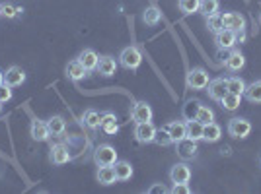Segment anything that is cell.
I'll return each instance as SVG.
<instances>
[{
    "instance_id": "6da1fadb",
    "label": "cell",
    "mask_w": 261,
    "mask_h": 194,
    "mask_svg": "<svg viewBox=\"0 0 261 194\" xmlns=\"http://www.w3.org/2000/svg\"><path fill=\"white\" fill-rule=\"evenodd\" d=\"M119 64L127 70H137L142 64V53L139 51V47H135V45L125 47L119 54Z\"/></svg>"
},
{
    "instance_id": "7a4b0ae2",
    "label": "cell",
    "mask_w": 261,
    "mask_h": 194,
    "mask_svg": "<svg viewBox=\"0 0 261 194\" xmlns=\"http://www.w3.org/2000/svg\"><path fill=\"white\" fill-rule=\"evenodd\" d=\"M185 82H187V87L189 89H205L208 86V82H211V78H208V72L205 68H191L189 72H187V78H185Z\"/></svg>"
},
{
    "instance_id": "3957f363",
    "label": "cell",
    "mask_w": 261,
    "mask_h": 194,
    "mask_svg": "<svg viewBox=\"0 0 261 194\" xmlns=\"http://www.w3.org/2000/svg\"><path fill=\"white\" fill-rule=\"evenodd\" d=\"M94 161L98 167H103V165H113L117 161V151L113 146L109 144H99L96 151H94Z\"/></svg>"
},
{
    "instance_id": "277c9868",
    "label": "cell",
    "mask_w": 261,
    "mask_h": 194,
    "mask_svg": "<svg viewBox=\"0 0 261 194\" xmlns=\"http://www.w3.org/2000/svg\"><path fill=\"white\" fill-rule=\"evenodd\" d=\"M228 134L232 138H248L251 134V122L248 119H240V117H234V119L228 120Z\"/></svg>"
},
{
    "instance_id": "5b68a950",
    "label": "cell",
    "mask_w": 261,
    "mask_h": 194,
    "mask_svg": "<svg viewBox=\"0 0 261 194\" xmlns=\"http://www.w3.org/2000/svg\"><path fill=\"white\" fill-rule=\"evenodd\" d=\"M220 18H222V23L226 29H232L236 33L246 29V18L240 12H224V14H220Z\"/></svg>"
},
{
    "instance_id": "8992f818",
    "label": "cell",
    "mask_w": 261,
    "mask_h": 194,
    "mask_svg": "<svg viewBox=\"0 0 261 194\" xmlns=\"http://www.w3.org/2000/svg\"><path fill=\"white\" fill-rule=\"evenodd\" d=\"M156 130L158 128L152 124V120H148V122H137V126H135V138H137V142H141V144H150V142H154Z\"/></svg>"
},
{
    "instance_id": "52a82bcc",
    "label": "cell",
    "mask_w": 261,
    "mask_h": 194,
    "mask_svg": "<svg viewBox=\"0 0 261 194\" xmlns=\"http://www.w3.org/2000/svg\"><path fill=\"white\" fill-rule=\"evenodd\" d=\"M175 151H177V155H179L181 159L189 161V159H193V157L197 155L199 148H197L195 140H191V138H187V136H185L184 140L175 142Z\"/></svg>"
},
{
    "instance_id": "ba28073f",
    "label": "cell",
    "mask_w": 261,
    "mask_h": 194,
    "mask_svg": "<svg viewBox=\"0 0 261 194\" xmlns=\"http://www.w3.org/2000/svg\"><path fill=\"white\" fill-rule=\"evenodd\" d=\"M215 43H217L218 49L230 51V49H234V47H236V43H238V33L224 27L222 31H218L217 35H215Z\"/></svg>"
},
{
    "instance_id": "9c48e42d",
    "label": "cell",
    "mask_w": 261,
    "mask_h": 194,
    "mask_svg": "<svg viewBox=\"0 0 261 194\" xmlns=\"http://www.w3.org/2000/svg\"><path fill=\"white\" fill-rule=\"evenodd\" d=\"M130 119L135 120V124L137 122H148V120H152V109H150V105L146 101H137L133 105V109H130Z\"/></svg>"
},
{
    "instance_id": "30bf717a",
    "label": "cell",
    "mask_w": 261,
    "mask_h": 194,
    "mask_svg": "<svg viewBox=\"0 0 261 194\" xmlns=\"http://www.w3.org/2000/svg\"><path fill=\"white\" fill-rule=\"evenodd\" d=\"M208 91V97L213 101H220L222 97L228 93V87H226V78H215L208 82V86L205 87Z\"/></svg>"
},
{
    "instance_id": "8fae6325",
    "label": "cell",
    "mask_w": 261,
    "mask_h": 194,
    "mask_svg": "<svg viewBox=\"0 0 261 194\" xmlns=\"http://www.w3.org/2000/svg\"><path fill=\"white\" fill-rule=\"evenodd\" d=\"M246 66V56L240 53L238 49H230L228 56L224 58V68L228 72H240Z\"/></svg>"
},
{
    "instance_id": "7c38bea8",
    "label": "cell",
    "mask_w": 261,
    "mask_h": 194,
    "mask_svg": "<svg viewBox=\"0 0 261 194\" xmlns=\"http://www.w3.org/2000/svg\"><path fill=\"white\" fill-rule=\"evenodd\" d=\"M70 150H68V146H65V144H55V146H51V153H49V159H51V163H55V165H65V163L70 161Z\"/></svg>"
},
{
    "instance_id": "4fadbf2b",
    "label": "cell",
    "mask_w": 261,
    "mask_h": 194,
    "mask_svg": "<svg viewBox=\"0 0 261 194\" xmlns=\"http://www.w3.org/2000/svg\"><path fill=\"white\" fill-rule=\"evenodd\" d=\"M170 179L172 183H189L191 181V167L187 163H175L170 169Z\"/></svg>"
},
{
    "instance_id": "5bb4252c",
    "label": "cell",
    "mask_w": 261,
    "mask_h": 194,
    "mask_svg": "<svg viewBox=\"0 0 261 194\" xmlns=\"http://www.w3.org/2000/svg\"><path fill=\"white\" fill-rule=\"evenodd\" d=\"M23 82H25V72H23L20 66H10L8 70H6V74H4V84L10 87H18L22 86Z\"/></svg>"
},
{
    "instance_id": "9a60e30c",
    "label": "cell",
    "mask_w": 261,
    "mask_h": 194,
    "mask_svg": "<svg viewBox=\"0 0 261 194\" xmlns=\"http://www.w3.org/2000/svg\"><path fill=\"white\" fill-rule=\"evenodd\" d=\"M96 72H98L99 76H106V78H109V76H113L115 72H117V60L113 58V56H99L98 60V66H96Z\"/></svg>"
},
{
    "instance_id": "2e32d148",
    "label": "cell",
    "mask_w": 261,
    "mask_h": 194,
    "mask_svg": "<svg viewBox=\"0 0 261 194\" xmlns=\"http://www.w3.org/2000/svg\"><path fill=\"white\" fill-rule=\"evenodd\" d=\"M166 130H168V134H170V138H172L174 144L184 140L185 136H187V124H185L184 120H172V122H168Z\"/></svg>"
},
{
    "instance_id": "e0dca14e",
    "label": "cell",
    "mask_w": 261,
    "mask_h": 194,
    "mask_svg": "<svg viewBox=\"0 0 261 194\" xmlns=\"http://www.w3.org/2000/svg\"><path fill=\"white\" fill-rule=\"evenodd\" d=\"M30 132H32V138L37 142H47L49 140V136H51V132L47 128V122L43 120H32V126H30Z\"/></svg>"
},
{
    "instance_id": "ac0fdd59",
    "label": "cell",
    "mask_w": 261,
    "mask_h": 194,
    "mask_svg": "<svg viewBox=\"0 0 261 194\" xmlns=\"http://www.w3.org/2000/svg\"><path fill=\"white\" fill-rule=\"evenodd\" d=\"M99 128L103 130L106 134H109V136L117 134L119 126H117V117H115V113H111V111H108V113H101V122H99Z\"/></svg>"
},
{
    "instance_id": "d6986e66",
    "label": "cell",
    "mask_w": 261,
    "mask_h": 194,
    "mask_svg": "<svg viewBox=\"0 0 261 194\" xmlns=\"http://www.w3.org/2000/svg\"><path fill=\"white\" fill-rule=\"evenodd\" d=\"M98 183L103 184V186H111V184L117 183V177H115V169L113 165H103L98 169Z\"/></svg>"
},
{
    "instance_id": "ffe728a7",
    "label": "cell",
    "mask_w": 261,
    "mask_h": 194,
    "mask_svg": "<svg viewBox=\"0 0 261 194\" xmlns=\"http://www.w3.org/2000/svg\"><path fill=\"white\" fill-rule=\"evenodd\" d=\"M220 136H222V128H220V124H217L215 120L203 126V140L207 142V144H215V142H218L220 140Z\"/></svg>"
},
{
    "instance_id": "44dd1931",
    "label": "cell",
    "mask_w": 261,
    "mask_h": 194,
    "mask_svg": "<svg viewBox=\"0 0 261 194\" xmlns=\"http://www.w3.org/2000/svg\"><path fill=\"white\" fill-rule=\"evenodd\" d=\"M86 74H88V70L82 66V62H80L78 58L76 60H70V62L66 64V76H68L72 82H80Z\"/></svg>"
},
{
    "instance_id": "7402d4cb",
    "label": "cell",
    "mask_w": 261,
    "mask_h": 194,
    "mask_svg": "<svg viewBox=\"0 0 261 194\" xmlns=\"http://www.w3.org/2000/svg\"><path fill=\"white\" fill-rule=\"evenodd\" d=\"M78 60H80V62H82V66H84L88 72H90V70H96L99 56L96 54V51H94V49H84L82 53L78 54Z\"/></svg>"
},
{
    "instance_id": "603a6c76",
    "label": "cell",
    "mask_w": 261,
    "mask_h": 194,
    "mask_svg": "<svg viewBox=\"0 0 261 194\" xmlns=\"http://www.w3.org/2000/svg\"><path fill=\"white\" fill-rule=\"evenodd\" d=\"M113 169H115V177L117 181H129L133 177V165L129 161H117L113 163Z\"/></svg>"
},
{
    "instance_id": "cb8c5ba5",
    "label": "cell",
    "mask_w": 261,
    "mask_h": 194,
    "mask_svg": "<svg viewBox=\"0 0 261 194\" xmlns=\"http://www.w3.org/2000/svg\"><path fill=\"white\" fill-rule=\"evenodd\" d=\"M47 128L51 132V136H63L66 130V122L63 117H51V119L47 120Z\"/></svg>"
},
{
    "instance_id": "d4e9b609",
    "label": "cell",
    "mask_w": 261,
    "mask_h": 194,
    "mask_svg": "<svg viewBox=\"0 0 261 194\" xmlns=\"http://www.w3.org/2000/svg\"><path fill=\"white\" fill-rule=\"evenodd\" d=\"M160 20H162V12H160V8L156 4L148 6L144 10V14H142V22L146 23V25H156V23H160Z\"/></svg>"
},
{
    "instance_id": "484cf974",
    "label": "cell",
    "mask_w": 261,
    "mask_h": 194,
    "mask_svg": "<svg viewBox=\"0 0 261 194\" xmlns=\"http://www.w3.org/2000/svg\"><path fill=\"white\" fill-rule=\"evenodd\" d=\"M187 124V138H191V140H203V126L205 124H201L197 119H191V120H187L185 122Z\"/></svg>"
},
{
    "instance_id": "4316f807",
    "label": "cell",
    "mask_w": 261,
    "mask_h": 194,
    "mask_svg": "<svg viewBox=\"0 0 261 194\" xmlns=\"http://www.w3.org/2000/svg\"><path fill=\"white\" fill-rule=\"evenodd\" d=\"M244 95L250 103H261V80H255L250 86H246Z\"/></svg>"
},
{
    "instance_id": "83f0119b",
    "label": "cell",
    "mask_w": 261,
    "mask_h": 194,
    "mask_svg": "<svg viewBox=\"0 0 261 194\" xmlns=\"http://www.w3.org/2000/svg\"><path fill=\"white\" fill-rule=\"evenodd\" d=\"M199 12H201L205 18L217 16L218 12H220V2H218V0H201V4H199Z\"/></svg>"
},
{
    "instance_id": "f1b7e54d",
    "label": "cell",
    "mask_w": 261,
    "mask_h": 194,
    "mask_svg": "<svg viewBox=\"0 0 261 194\" xmlns=\"http://www.w3.org/2000/svg\"><path fill=\"white\" fill-rule=\"evenodd\" d=\"M82 120H84V124H86L88 128L96 130L99 128V122H101V113L94 111V109H86L84 115H82Z\"/></svg>"
},
{
    "instance_id": "f546056e",
    "label": "cell",
    "mask_w": 261,
    "mask_h": 194,
    "mask_svg": "<svg viewBox=\"0 0 261 194\" xmlns=\"http://www.w3.org/2000/svg\"><path fill=\"white\" fill-rule=\"evenodd\" d=\"M226 87H228L230 93L244 95V91H246V82H244L240 76H230V78H226Z\"/></svg>"
},
{
    "instance_id": "4dcf8cb0",
    "label": "cell",
    "mask_w": 261,
    "mask_h": 194,
    "mask_svg": "<svg viewBox=\"0 0 261 194\" xmlns=\"http://www.w3.org/2000/svg\"><path fill=\"white\" fill-rule=\"evenodd\" d=\"M220 105L224 111H236V109L242 105V95H236V93H226V95L220 99Z\"/></svg>"
},
{
    "instance_id": "1f68e13d",
    "label": "cell",
    "mask_w": 261,
    "mask_h": 194,
    "mask_svg": "<svg viewBox=\"0 0 261 194\" xmlns=\"http://www.w3.org/2000/svg\"><path fill=\"white\" fill-rule=\"evenodd\" d=\"M199 4H201V0H177V8L179 12H184L185 16L199 12Z\"/></svg>"
},
{
    "instance_id": "d6a6232c",
    "label": "cell",
    "mask_w": 261,
    "mask_h": 194,
    "mask_svg": "<svg viewBox=\"0 0 261 194\" xmlns=\"http://www.w3.org/2000/svg\"><path fill=\"white\" fill-rule=\"evenodd\" d=\"M195 119L201 122V124H208V122H213L215 120V113H213V109H208L207 105H201L199 111H197Z\"/></svg>"
},
{
    "instance_id": "836d02e7",
    "label": "cell",
    "mask_w": 261,
    "mask_h": 194,
    "mask_svg": "<svg viewBox=\"0 0 261 194\" xmlns=\"http://www.w3.org/2000/svg\"><path fill=\"white\" fill-rule=\"evenodd\" d=\"M199 107H201V101H199V99H189V101L185 103V107H184V117L187 120L195 119Z\"/></svg>"
},
{
    "instance_id": "e575fe53",
    "label": "cell",
    "mask_w": 261,
    "mask_h": 194,
    "mask_svg": "<svg viewBox=\"0 0 261 194\" xmlns=\"http://www.w3.org/2000/svg\"><path fill=\"white\" fill-rule=\"evenodd\" d=\"M207 27H208V31L215 33V35H217L218 31H222V29H224V23H222V18H220V14L207 18Z\"/></svg>"
},
{
    "instance_id": "d590c367",
    "label": "cell",
    "mask_w": 261,
    "mask_h": 194,
    "mask_svg": "<svg viewBox=\"0 0 261 194\" xmlns=\"http://www.w3.org/2000/svg\"><path fill=\"white\" fill-rule=\"evenodd\" d=\"M154 142H156L158 146H170V144H174L172 138H170V134H168V130H166V126H162L160 130H156Z\"/></svg>"
},
{
    "instance_id": "8d00e7d4",
    "label": "cell",
    "mask_w": 261,
    "mask_h": 194,
    "mask_svg": "<svg viewBox=\"0 0 261 194\" xmlns=\"http://www.w3.org/2000/svg\"><path fill=\"white\" fill-rule=\"evenodd\" d=\"M20 12H22V8L14 6V4H10V2H4V4H2V16H4L6 20H14Z\"/></svg>"
},
{
    "instance_id": "74e56055",
    "label": "cell",
    "mask_w": 261,
    "mask_h": 194,
    "mask_svg": "<svg viewBox=\"0 0 261 194\" xmlns=\"http://www.w3.org/2000/svg\"><path fill=\"white\" fill-rule=\"evenodd\" d=\"M172 194H191V186L189 183H175L174 188L170 190Z\"/></svg>"
},
{
    "instance_id": "f35d334b",
    "label": "cell",
    "mask_w": 261,
    "mask_h": 194,
    "mask_svg": "<svg viewBox=\"0 0 261 194\" xmlns=\"http://www.w3.org/2000/svg\"><path fill=\"white\" fill-rule=\"evenodd\" d=\"M12 99V87L6 86V84H2L0 86V103H6V101H10Z\"/></svg>"
},
{
    "instance_id": "ab89813d",
    "label": "cell",
    "mask_w": 261,
    "mask_h": 194,
    "mask_svg": "<svg viewBox=\"0 0 261 194\" xmlns=\"http://www.w3.org/2000/svg\"><path fill=\"white\" fill-rule=\"evenodd\" d=\"M148 192L152 194V192H168V190H166V186H164V184H154V186H150V188H148Z\"/></svg>"
},
{
    "instance_id": "60d3db41",
    "label": "cell",
    "mask_w": 261,
    "mask_h": 194,
    "mask_svg": "<svg viewBox=\"0 0 261 194\" xmlns=\"http://www.w3.org/2000/svg\"><path fill=\"white\" fill-rule=\"evenodd\" d=\"M4 84V72H0V86Z\"/></svg>"
},
{
    "instance_id": "b9f144b4",
    "label": "cell",
    "mask_w": 261,
    "mask_h": 194,
    "mask_svg": "<svg viewBox=\"0 0 261 194\" xmlns=\"http://www.w3.org/2000/svg\"><path fill=\"white\" fill-rule=\"evenodd\" d=\"M0 115H2V103H0Z\"/></svg>"
},
{
    "instance_id": "7bdbcfd3",
    "label": "cell",
    "mask_w": 261,
    "mask_h": 194,
    "mask_svg": "<svg viewBox=\"0 0 261 194\" xmlns=\"http://www.w3.org/2000/svg\"><path fill=\"white\" fill-rule=\"evenodd\" d=\"M0 16H2V4H0Z\"/></svg>"
},
{
    "instance_id": "ee69618b",
    "label": "cell",
    "mask_w": 261,
    "mask_h": 194,
    "mask_svg": "<svg viewBox=\"0 0 261 194\" xmlns=\"http://www.w3.org/2000/svg\"><path fill=\"white\" fill-rule=\"evenodd\" d=\"M259 23H261V14H259Z\"/></svg>"
}]
</instances>
